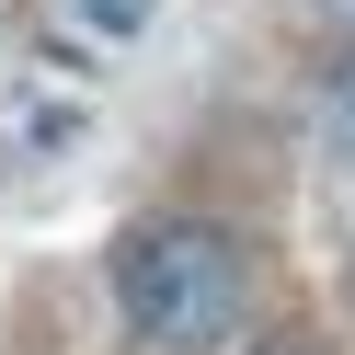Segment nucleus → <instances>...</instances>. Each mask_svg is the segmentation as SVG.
<instances>
[{"label":"nucleus","instance_id":"1","mask_svg":"<svg viewBox=\"0 0 355 355\" xmlns=\"http://www.w3.org/2000/svg\"><path fill=\"white\" fill-rule=\"evenodd\" d=\"M115 309L149 355H218L252 309V275H241V241L218 218H138L115 241Z\"/></svg>","mask_w":355,"mask_h":355},{"label":"nucleus","instance_id":"2","mask_svg":"<svg viewBox=\"0 0 355 355\" xmlns=\"http://www.w3.org/2000/svg\"><path fill=\"white\" fill-rule=\"evenodd\" d=\"M309 126H321V161H332V172H355V46L321 69V115H309Z\"/></svg>","mask_w":355,"mask_h":355},{"label":"nucleus","instance_id":"3","mask_svg":"<svg viewBox=\"0 0 355 355\" xmlns=\"http://www.w3.org/2000/svg\"><path fill=\"white\" fill-rule=\"evenodd\" d=\"M58 12H69V24H92L103 46H138V35H149V12H161V0H58Z\"/></svg>","mask_w":355,"mask_h":355}]
</instances>
